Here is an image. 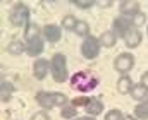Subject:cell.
<instances>
[{
    "instance_id": "cell-1",
    "label": "cell",
    "mask_w": 148,
    "mask_h": 120,
    "mask_svg": "<svg viewBox=\"0 0 148 120\" xmlns=\"http://www.w3.org/2000/svg\"><path fill=\"white\" fill-rule=\"evenodd\" d=\"M24 40H26V53L29 57H38L43 52V40L40 36V26L35 22H29L24 31Z\"/></svg>"
},
{
    "instance_id": "cell-2",
    "label": "cell",
    "mask_w": 148,
    "mask_h": 120,
    "mask_svg": "<svg viewBox=\"0 0 148 120\" xmlns=\"http://www.w3.org/2000/svg\"><path fill=\"white\" fill-rule=\"evenodd\" d=\"M71 86L77 93L86 94V93H91L98 86V77L90 71H79L71 77Z\"/></svg>"
},
{
    "instance_id": "cell-3",
    "label": "cell",
    "mask_w": 148,
    "mask_h": 120,
    "mask_svg": "<svg viewBox=\"0 0 148 120\" xmlns=\"http://www.w3.org/2000/svg\"><path fill=\"white\" fill-rule=\"evenodd\" d=\"M50 71L55 82L60 84L67 81V58L64 53H53L52 62H50Z\"/></svg>"
},
{
    "instance_id": "cell-4",
    "label": "cell",
    "mask_w": 148,
    "mask_h": 120,
    "mask_svg": "<svg viewBox=\"0 0 148 120\" xmlns=\"http://www.w3.org/2000/svg\"><path fill=\"white\" fill-rule=\"evenodd\" d=\"M9 21L12 26L16 28H23V26H28L29 24V9L24 5V3H16L10 12H9Z\"/></svg>"
},
{
    "instance_id": "cell-5",
    "label": "cell",
    "mask_w": 148,
    "mask_h": 120,
    "mask_svg": "<svg viewBox=\"0 0 148 120\" xmlns=\"http://www.w3.org/2000/svg\"><path fill=\"white\" fill-rule=\"evenodd\" d=\"M98 53H100V41H98V38L88 35L81 43V55L84 58H88V60H93V58L98 57Z\"/></svg>"
},
{
    "instance_id": "cell-6",
    "label": "cell",
    "mask_w": 148,
    "mask_h": 120,
    "mask_svg": "<svg viewBox=\"0 0 148 120\" xmlns=\"http://www.w3.org/2000/svg\"><path fill=\"white\" fill-rule=\"evenodd\" d=\"M133 67H134V57H133L131 53H121V55H117L115 60H114V69H115L117 72H121V74L129 72Z\"/></svg>"
},
{
    "instance_id": "cell-7",
    "label": "cell",
    "mask_w": 148,
    "mask_h": 120,
    "mask_svg": "<svg viewBox=\"0 0 148 120\" xmlns=\"http://www.w3.org/2000/svg\"><path fill=\"white\" fill-rule=\"evenodd\" d=\"M112 26H114V35H115V36H122V38L126 36V33H127L131 28H134V26H133V21H129L127 17H122V16H121V17H115Z\"/></svg>"
},
{
    "instance_id": "cell-8",
    "label": "cell",
    "mask_w": 148,
    "mask_h": 120,
    "mask_svg": "<svg viewBox=\"0 0 148 120\" xmlns=\"http://www.w3.org/2000/svg\"><path fill=\"white\" fill-rule=\"evenodd\" d=\"M48 71H50V64H48V60H45V58H38L36 62L33 64V76H35L38 81L45 79L47 74H48Z\"/></svg>"
},
{
    "instance_id": "cell-9",
    "label": "cell",
    "mask_w": 148,
    "mask_h": 120,
    "mask_svg": "<svg viewBox=\"0 0 148 120\" xmlns=\"http://www.w3.org/2000/svg\"><path fill=\"white\" fill-rule=\"evenodd\" d=\"M43 36H45V40L50 41V43H57L60 40V36H62V31H60V28L57 24H47L43 28Z\"/></svg>"
},
{
    "instance_id": "cell-10",
    "label": "cell",
    "mask_w": 148,
    "mask_h": 120,
    "mask_svg": "<svg viewBox=\"0 0 148 120\" xmlns=\"http://www.w3.org/2000/svg\"><path fill=\"white\" fill-rule=\"evenodd\" d=\"M124 43H126L127 48H136V46L141 43V33H140V29L131 28V29L126 33V36H124Z\"/></svg>"
},
{
    "instance_id": "cell-11",
    "label": "cell",
    "mask_w": 148,
    "mask_h": 120,
    "mask_svg": "<svg viewBox=\"0 0 148 120\" xmlns=\"http://www.w3.org/2000/svg\"><path fill=\"white\" fill-rule=\"evenodd\" d=\"M35 100H36L38 105H40L41 108H45V110H50V108L53 106V98H52V93L40 91V93H36Z\"/></svg>"
},
{
    "instance_id": "cell-12",
    "label": "cell",
    "mask_w": 148,
    "mask_h": 120,
    "mask_svg": "<svg viewBox=\"0 0 148 120\" xmlns=\"http://www.w3.org/2000/svg\"><path fill=\"white\" fill-rule=\"evenodd\" d=\"M121 12L122 16H136L140 12V2H131V0H126L121 3Z\"/></svg>"
},
{
    "instance_id": "cell-13",
    "label": "cell",
    "mask_w": 148,
    "mask_h": 120,
    "mask_svg": "<svg viewBox=\"0 0 148 120\" xmlns=\"http://www.w3.org/2000/svg\"><path fill=\"white\" fill-rule=\"evenodd\" d=\"M84 110H86V113H88V115L97 117L98 113H102V112H103V105H102V101H100V100H97V98H90V101H88V105L84 106Z\"/></svg>"
},
{
    "instance_id": "cell-14",
    "label": "cell",
    "mask_w": 148,
    "mask_h": 120,
    "mask_svg": "<svg viewBox=\"0 0 148 120\" xmlns=\"http://www.w3.org/2000/svg\"><path fill=\"white\" fill-rule=\"evenodd\" d=\"M133 79L129 77V76H122L121 79L117 81V91L121 93V94H127V93H131V89H133Z\"/></svg>"
},
{
    "instance_id": "cell-15",
    "label": "cell",
    "mask_w": 148,
    "mask_h": 120,
    "mask_svg": "<svg viewBox=\"0 0 148 120\" xmlns=\"http://www.w3.org/2000/svg\"><path fill=\"white\" fill-rule=\"evenodd\" d=\"M14 91H16V87H14L12 82L2 81V84H0V98H2V101H9L12 98V93Z\"/></svg>"
},
{
    "instance_id": "cell-16",
    "label": "cell",
    "mask_w": 148,
    "mask_h": 120,
    "mask_svg": "<svg viewBox=\"0 0 148 120\" xmlns=\"http://www.w3.org/2000/svg\"><path fill=\"white\" fill-rule=\"evenodd\" d=\"M98 41H100V46H105V48H112V46H115V43H117L115 35H114L112 31H105V33H102L100 38H98Z\"/></svg>"
},
{
    "instance_id": "cell-17",
    "label": "cell",
    "mask_w": 148,
    "mask_h": 120,
    "mask_svg": "<svg viewBox=\"0 0 148 120\" xmlns=\"http://www.w3.org/2000/svg\"><path fill=\"white\" fill-rule=\"evenodd\" d=\"M24 50H26V45L19 40H12L9 43V46H7V52H9L10 55H21Z\"/></svg>"
},
{
    "instance_id": "cell-18",
    "label": "cell",
    "mask_w": 148,
    "mask_h": 120,
    "mask_svg": "<svg viewBox=\"0 0 148 120\" xmlns=\"http://www.w3.org/2000/svg\"><path fill=\"white\" fill-rule=\"evenodd\" d=\"M131 96H133L134 100H138V101H143L148 96V89L143 84H136V86H133V89H131Z\"/></svg>"
},
{
    "instance_id": "cell-19",
    "label": "cell",
    "mask_w": 148,
    "mask_h": 120,
    "mask_svg": "<svg viewBox=\"0 0 148 120\" xmlns=\"http://www.w3.org/2000/svg\"><path fill=\"white\" fill-rule=\"evenodd\" d=\"M77 19L74 17V16H64L62 17V28L66 29V31H74L76 29V26H77Z\"/></svg>"
},
{
    "instance_id": "cell-20",
    "label": "cell",
    "mask_w": 148,
    "mask_h": 120,
    "mask_svg": "<svg viewBox=\"0 0 148 120\" xmlns=\"http://www.w3.org/2000/svg\"><path fill=\"white\" fill-rule=\"evenodd\" d=\"M134 115H136V119H140V120H148V100L134 108Z\"/></svg>"
},
{
    "instance_id": "cell-21",
    "label": "cell",
    "mask_w": 148,
    "mask_h": 120,
    "mask_svg": "<svg viewBox=\"0 0 148 120\" xmlns=\"http://www.w3.org/2000/svg\"><path fill=\"white\" fill-rule=\"evenodd\" d=\"M74 33H76L77 36H83V38H86V36L90 35V26H88V22H84V21H79V22H77V26H76V29H74Z\"/></svg>"
},
{
    "instance_id": "cell-22",
    "label": "cell",
    "mask_w": 148,
    "mask_h": 120,
    "mask_svg": "<svg viewBox=\"0 0 148 120\" xmlns=\"http://www.w3.org/2000/svg\"><path fill=\"white\" fill-rule=\"evenodd\" d=\"M77 115V108L76 106H66L64 105V108L60 110V117L62 119H74Z\"/></svg>"
},
{
    "instance_id": "cell-23",
    "label": "cell",
    "mask_w": 148,
    "mask_h": 120,
    "mask_svg": "<svg viewBox=\"0 0 148 120\" xmlns=\"http://www.w3.org/2000/svg\"><path fill=\"white\" fill-rule=\"evenodd\" d=\"M52 98H53V105L55 106H64L67 103V96L64 93H52Z\"/></svg>"
},
{
    "instance_id": "cell-24",
    "label": "cell",
    "mask_w": 148,
    "mask_h": 120,
    "mask_svg": "<svg viewBox=\"0 0 148 120\" xmlns=\"http://www.w3.org/2000/svg\"><path fill=\"white\" fill-rule=\"evenodd\" d=\"M147 22V16L143 14V12H138L136 16H133V26H136V29L140 28V26H143Z\"/></svg>"
},
{
    "instance_id": "cell-25",
    "label": "cell",
    "mask_w": 148,
    "mask_h": 120,
    "mask_svg": "<svg viewBox=\"0 0 148 120\" xmlns=\"http://www.w3.org/2000/svg\"><path fill=\"white\" fill-rule=\"evenodd\" d=\"M73 3L79 9H91L93 5H97V2H91V0H76Z\"/></svg>"
},
{
    "instance_id": "cell-26",
    "label": "cell",
    "mask_w": 148,
    "mask_h": 120,
    "mask_svg": "<svg viewBox=\"0 0 148 120\" xmlns=\"http://www.w3.org/2000/svg\"><path fill=\"white\" fill-rule=\"evenodd\" d=\"M88 101H90L88 96H77V98L73 100V106H76V108H77V106H83V108H84V106L88 105Z\"/></svg>"
},
{
    "instance_id": "cell-27",
    "label": "cell",
    "mask_w": 148,
    "mask_h": 120,
    "mask_svg": "<svg viewBox=\"0 0 148 120\" xmlns=\"http://www.w3.org/2000/svg\"><path fill=\"white\" fill-rule=\"evenodd\" d=\"M105 120H124V117H122V113L119 110H110L105 115Z\"/></svg>"
},
{
    "instance_id": "cell-28",
    "label": "cell",
    "mask_w": 148,
    "mask_h": 120,
    "mask_svg": "<svg viewBox=\"0 0 148 120\" xmlns=\"http://www.w3.org/2000/svg\"><path fill=\"white\" fill-rule=\"evenodd\" d=\"M31 120H50V117H48L45 112H38V113H35V115L31 117Z\"/></svg>"
},
{
    "instance_id": "cell-29",
    "label": "cell",
    "mask_w": 148,
    "mask_h": 120,
    "mask_svg": "<svg viewBox=\"0 0 148 120\" xmlns=\"http://www.w3.org/2000/svg\"><path fill=\"white\" fill-rule=\"evenodd\" d=\"M141 84H143V86L148 89V72H145V74L141 76Z\"/></svg>"
},
{
    "instance_id": "cell-30",
    "label": "cell",
    "mask_w": 148,
    "mask_h": 120,
    "mask_svg": "<svg viewBox=\"0 0 148 120\" xmlns=\"http://www.w3.org/2000/svg\"><path fill=\"white\" fill-rule=\"evenodd\" d=\"M97 5H100V7H110L112 2H97Z\"/></svg>"
},
{
    "instance_id": "cell-31",
    "label": "cell",
    "mask_w": 148,
    "mask_h": 120,
    "mask_svg": "<svg viewBox=\"0 0 148 120\" xmlns=\"http://www.w3.org/2000/svg\"><path fill=\"white\" fill-rule=\"evenodd\" d=\"M74 120H95V117H77Z\"/></svg>"
},
{
    "instance_id": "cell-32",
    "label": "cell",
    "mask_w": 148,
    "mask_h": 120,
    "mask_svg": "<svg viewBox=\"0 0 148 120\" xmlns=\"http://www.w3.org/2000/svg\"><path fill=\"white\" fill-rule=\"evenodd\" d=\"M124 120H136V119H134V117H131V115H126V117H124Z\"/></svg>"
}]
</instances>
